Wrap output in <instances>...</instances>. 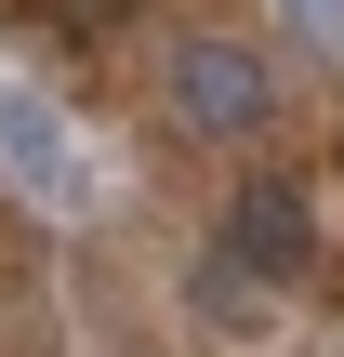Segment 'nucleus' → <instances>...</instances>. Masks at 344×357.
I'll return each mask as SVG.
<instances>
[{"label":"nucleus","mask_w":344,"mask_h":357,"mask_svg":"<svg viewBox=\"0 0 344 357\" xmlns=\"http://www.w3.org/2000/svg\"><path fill=\"white\" fill-rule=\"evenodd\" d=\"M159 106H172L199 146H239V132H265V66H252L239 40H172V66H159Z\"/></svg>","instance_id":"nucleus-1"},{"label":"nucleus","mask_w":344,"mask_h":357,"mask_svg":"<svg viewBox=\"0 0 344 357\" xmlns=\"http://www.w3.org/2000/svg\"><path fill=\"white\" fill-rule=\"evenodd\" d=\"M225 252H239L252 278H278V291H292V278L318 265V212H305L292 185H239V199H225Z\"/></svg>","instance_id":"nucleus-2"},{"label":"nucleus","mask_w":344,"mask_h":357,"mask_svg":"<svg viewBox=\"0 0 344 357\" xmlns=\"http://www.w3.org/2000/svg\"><path fill=\"white\" fill-rule=\"evenodd\" d=\"M186 291H199V318H212V331H252V318H265V305H278V278H252V265H239V252H225V238H212V252H199V278H186Z\"/></svg>","instance_id":"nucleus-4"},{"label":"nucleus","mask_w":344,"mask_h":357,"mask_svg":"<svg viewBox=\"0 0 344 357\" xmlns=\"http://www.w3.org/2000/svg\"><path fill=\"white\" fill-rule=\"evenodd\" d=\"M119 13H133V0H13V26H27V40H106Z\"/></svg>","instance_id":"nucleus-5"},{"label":"nucleus","mask_w":344,"mask_h":357,"mask_svg":"<svg viewBox=\"0 0 344 357\" xmlns=\"http://www.w3.org/2000/svg\"><path fill=\"white\" fill-rule=\"evenodd\" d=\"M292 13V40H318V53H344V0H278Z\"/></svg>","instance_id":"nucleus-6"},{"label":"nucleus","mask_w":344,"mask_h":357,"mask_svg":"<svg viewBox=\"0 0 344 357\" xmlns=\"http://www.w3.org/2000/svg\"><path fill=\"white\" fill-rule=\"evenodd\" d=\"M0 172H13L27 199H80V146H66V119H53L40 93H13V79H0Z\"/></svg>","instance_id":"nucleus-3"}]
</instances>
